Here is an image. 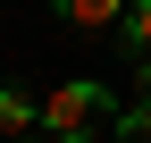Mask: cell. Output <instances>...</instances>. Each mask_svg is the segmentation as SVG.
Segmentation results:
<instances>
[{"label": "cell", "mask_w": 151, "mask_h": 143, "mask_svg": "<svg viewBox=\"0 0 151 143\" xmlns=\"http://www.w3.org/2000/svg\"><path fill=\"white\" fill-rule=\"evenodd\" d=\"M118 135H126V143H151V59H143V101L118 110Z\"/></svg>", "instance_id": "277c9868"}, {"label": "cell", "mask_w": 151, "mask_h": 143, "mask_svg": "<svg viewBox=\"0 0 151 143\" xmlns=\"http://www.w3.org/2000/svg\"><path fill=\"white\" fill-rule=\"evenodd\" d=\"M118 25H126V42H134V59H143V51H151V0H126Z\"/></svg>", "instance_id": "5b68a950"}, {"label": "cell", "mask_w": 151, "mask_h": 143, "mask_svg": "<svg viewBox=\"0 0 151 143\" xmlns=\"http://www.w3.org/2000/svg\"><path fill=\"white\" fill-rule=\"evenodd\" d=\"M34 126H42L50 143H92V135H109V126H118V101H109L101 84H84V76H76V84H59V93H42V101H34Z\"/></svg>", "instance_id": "6da1fadb"}, {"label": "cell", "mask_w": 151, "mask_h": 143, "mask_svg": "<svg viewBox=\"0 0 151 143\" xmlns=\"http://www.w3.org/2000/svg\"><path fill=\"white\" fill-rule=\"evenodd\" d=\"M0 143H34V101L17 84H0Z\"/></svg>", "instance_id": "3957f363"}, {"label": "cell", "mask_w": 151, "mask_h": 143, "mask_svg": "<svg viewBox=\"0 0 151 143\" xmlns=\"http://www.w3.org/2000/svg\"><path fill=\"white\" fill-rule=\"evenodd\" d=\"M50 9H59L67 25H84V34H109V25L126 17V0H50Z\"/></svg>", "instance_id": "7a4b0ae2"}]
</instances>
